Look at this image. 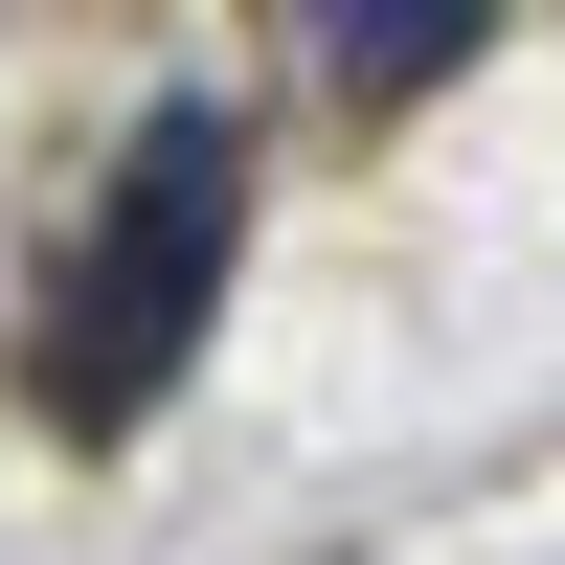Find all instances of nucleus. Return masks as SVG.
Segmentation results:
<instances>
[{
  "instance_id": "f03ea898",
  "label": "nucleus",
  "mask_w": 565,
  "mask_h": 565,
  "mask_svg": "<svg viewBox=\"0 0 565 565\" xmlns=\"http://www.w3.org/2000/svg\"><path fill=\"white\" fill-rule=\"evenodd\" d=\"M476 23L498 0H340L317 45H340V90H430V68H476Z\"/></svg>"
},
{
  "instance_id": "f257e3e1",
  "label": "nucleus",
  "mask_w": 565,
  "mask_h": 565,
  "mask_svg": "<svg viewBox=\"0 0 565 565\" xmlns=\"http://www.w3.org/2000/svg\"><path fill=\"white\" fill-rule=\"evenodd\" d=\"M226 226H249V159H226V114H136L114 204H90L68 295H45V407H68V430H136V407H159L181 362H204Z\"/></svg>"
}]
</instances>
